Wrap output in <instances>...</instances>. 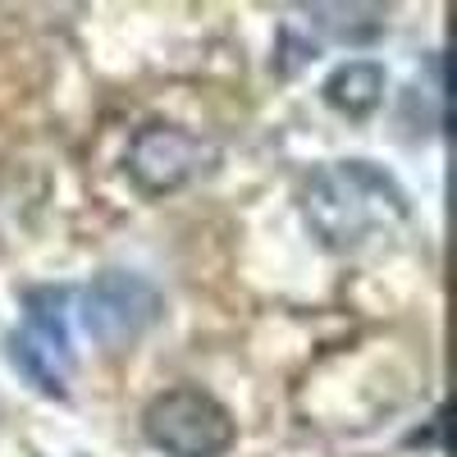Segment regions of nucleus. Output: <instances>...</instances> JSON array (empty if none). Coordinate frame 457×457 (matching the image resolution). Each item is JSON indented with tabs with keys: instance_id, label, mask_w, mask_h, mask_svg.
Masks as SVG:
<instances>
[{
	"instance_id": "obj_4",
	"label": "nucleus",
	"mask_w": 457,
	"mask_h": 457,
	"mask_svg": "<svg viewBox=\"0 0 457 457\" xmlns=\"http://www.w3.org/2000/svg\"><path fill=\"white\" fill-rule=\"evenodd\" d=\"M161 288L137 270H105L83 293V329L101 348H129L161 320Z\"/></svg>"
},
{
	"instance_id": "obj_5",
	"label": "nucleus",
	"mask_w": 457,
	"mask_h": 457,
	"mask_svg": "<svg viewBox=\"0 0 457 457\" xmlns=\"http://www.w3.org/2000/svg\"><path fill=\"white\" fill-rule=\"evenodd\" d=\"M211 161H215V146L179 124H146L129 142V174L151 197L179 193L183 183H193L202 170H211Z\"/></svg>"
},
{
	"instance_id": "obj_2",
	"label": "nucleus",
	"mask_w": 457,
	"mask_h": 457,
	"mask_svg": "<svg viewBox=\"0 0 457 457\" xmlns=\"http://www.w3.org/2000/svg\"><path fill=\"white\" fill-rule=\"evenodd\" d=\"M142 435L165 457H224L238 444V421L220 398L179 385L146 403Z\"/></svg>"
},
{
	"instance_id": "obj_3",
	"label": "nucleus",
	"mask_w": 457,
	"mask_h": 457,
	"mask_svg": "<svg viewBox=\"0 0 457 457\" xmlns=\"http://www.w3.org/2000/svg\"><path fill=\"white\" fill-rule=\"evenodd\" d=\"M64 288H32L23 297V325L10 334V361L37 394L64 398L73 375L69 320H64Z\"/></svg>"
},
{
	"instance_id": "obj_1",
	"label": "nucleus",
	"mask_w": 457,
	"mask_h": 457,
	"mask_svg": "<svg viewBox=\"0 0 457 457\" xmlns=\"http://www.w3.org/2000/svg\"><path fill=\"white\" fill-rule=\"evenodd\" d=\"M407 211L411 206L398 179L370 161H329L307 179L302 193V215L312 234L334 252L361 247L370 234H389L407 220Z\"/></svg>"
},
{
	"instance_id": "obj_6",
	"label": "nucleus",
	"mask_w": 457,
	"mask_h": 457,
	"mask_svg": "<svg viewBox=\"0 0 457 457\" xmlns=\"http://www.w3.org/2000/svg\"><path fill=\"white\" fill-rule=\"evenodd\" d=\"M325 101L348 114V120H366V114L385 101V69H379L375 60H348L338 64L329 79H325Z\"/></svg>"
}]
</instances>
